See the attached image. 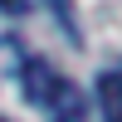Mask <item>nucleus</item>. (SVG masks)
Masks as SVG:
<instances>
[{"instance_id":"f257e3e1","label":"nucleus","mask_w":122,"mask_h":122,"mask_svg":"<svg viewBox=\"0 0 122 122\" xmlns=\"http://www.w3.org/2000/svg\"><path fill=\"white\" fill-rule=\"evenodd\" d=\"M54 83H59V73L44 64V59H25V98H29L34 107H49Z\"/></svg>"},{"instance_id":"f03ea898","label":"nucleus","mask_w":122,"mask_h":122,"mask_svg":"<svg viewBox=\"0 0 122 122\" xmlns=\"http://www.w3.org/2000/svg\"><path fill=\"white\" fill-rule=\"evenodd\" d=\"M49 107H54L59 122H83V112H88V93H78L73 83H64V78H59L54 93H49Z\"/></svg>"},{"instance_id":"7ed1b4c3","label":"nucleus","mask_w":122,"mask_h":122,"mask_svg":"<svg viewBox=\"0 0 122 122\" xmlns=\"http://www.w3.org/2000/svg\"><path fill=\"white\" fill-rule=\"evenodd\" d=\"M98 103H103L107 122H122V73H103L98 78Z\"/></svg>"},{"instance_id":"20e7f679","label":"nucleus","mask_w":122,"mask_h":122,"mask_svg":"<svg viewBox=\"0 0 122 122\" xmlns=\"http://www.w3.org/2000/svg\"><path fill=\"white\" fill-rule=\"evenodd\" d=\"M0 10L5 15H25V0H0Z\"/></svg>"}]
</instances>
